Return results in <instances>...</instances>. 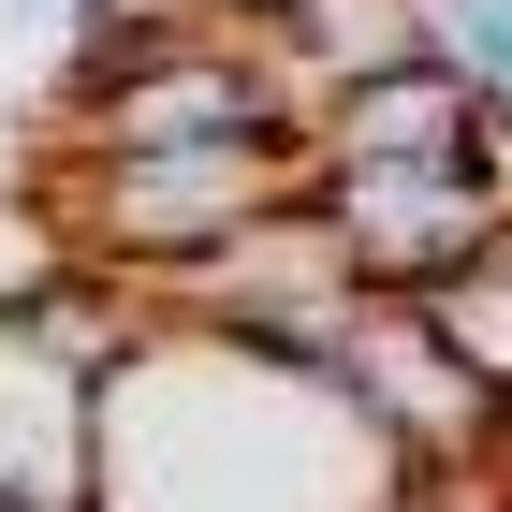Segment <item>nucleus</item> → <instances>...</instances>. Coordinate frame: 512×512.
I'll use <instances>...</instances> for the list:
<instances>
[{"label":"nucleus","mask_w":512,"mask_h":512,"mask_svg":"<svg viewBox=\"0 0 512 512\" xmlns=\"http://www.w3.org/2000/svg\"><path fill=\"white\" fill-rule=\"evenodd\" d=\"M308 191V132H220V147H103V161H30V220L59 264H103L161 293L220 235H249L264 205Z\"/></svg>","instance_id":"1"},{"label":"nucleus","mask_w":512,"mask_h":512,"mask_svg":"<svg viewBox=\"0 0 512 512\" xmlns=\"http://www.w3.org/2000/svg\"><path fill=\"white\" fill-rule=\"evenodd\" d=\"M220 132H308L293 74L264 59V30L235 15H161L118 74H88L44 103V161H103V147H220Z\"/></svg>","instance_id":"2"},{"label":"nucleus","mask_w":512,"mask_h":512,"mask_svg":"<svg viewBox=\"0 0 512 512\" xmlns=\"http://www.w3.org/2000/svg\"><path fill=\"white\" fill-rule=\"evenodd\" d=\"M308 205L337 220L366 293H439L454 264H483L512 235L498 161H308Z\"/></svg>","instance_id":"3"},{"label":"nucleus","mask_w":512,"mask_h":512,"mask_svg":"<svg viewBox=\"0 0 512 512\" xmlns=\"http://www.w3.org/2000/svg\"><path fill=\"white\" fill-rule=\"evenodd\" d=\"M337 395L381 425L395 469H483V454H498V395L454 366V337H439L410 293H366L352 352H337Z\"/></svg>","instance_id":"4"},{"label":"nucleus","mask_w":512,"mask_h":512,"mask_svg":"<svg viewBox=\"0 0 512 512\" xmlns=\"http://www.w3.org/2000/svg\"><path fill=\"white\" fill-rule=\"evenodd\" d=\"M88 454H103V366L59 352L30 293H0V498L88 512Z\"/></svg>","instance_id":"5"},{"label":"nucleus","mask_w":512,"mask_h":512,"mask_svg":"<svg viewBox=\"0 0 512 512\" xmlns=\"http://www.w3.org/2000/svg\"><path fill=\"white\" fill-rule=\"evenodd\" d=\"M483 147H498V118L454 59H381L308 103V161H483Z\"/></svg>","instance_id":"6"},{"label":"nucleus","mask_w":512,"mask_h":512,"mask_svg":"<svg viewBox=\"0 0 512 512\" xmlns=\"http://www.w3.org/2000/svg\"><path fill=\"white\" fill-rule=\"evenodd\" d=\"M264 59L293 74V103H322L381 59H425V30H410V0H293V15H264Z\"/></svg>","instance_id":"7"},{"label":"nucleus","mask_w":512,"mask_h":512,"mask_svg":"<svg viewBox=\"0 0 512 512\" xmlns=\"http://www.w3.org/2000/svg\"><path fill=\"white\" fill-rule=\"evenodd\" d=\"M410 308H425L439 337H454V366H469V381H483V395L512 410V235L483 249V264H454L439 293H410Z\"/></svg>","instance_id":"8"},{"label":"nucleus","mask_w":512,"mask_h":512,"mask_svg":"<svg viewBox=\"0 0 512 512\" xmlns=\"http://www.w3.org/2000/svg\"><path fill=\"white\" fill-rule=\"evenodd\" d=\"M454 512H512V483L498 469H454Z\"/></svg>","instance_id":"9"},{"label":"nucleus","mask_w":512,"mask_h":512,"mask_svg":"<svg viewBox=\"0 0 512 512\" xmlns=\"http://www.w3.org/2000/svg\"><path fill=\"white\" fill-rule=\"evenodd\" d=\"M483 469H498V483H512V410H498V454H483Z\"/></svg>","instance_id":"10"}]
</instances>
